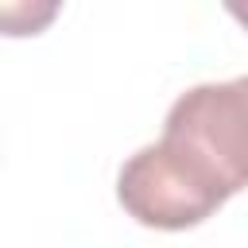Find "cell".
<instances>
[{"label":"cell","instance_id":"cell-1","mask_svg":"<svg viewBox=\"0 0 248 248\" xmlns=\"http://www.w3.org/2000/svg\"><path fill=\"white\" fill-rule=\"evenodd\" d=\"M163 143L221 202L248 186V74L186 89L163 124Z\"/></svg>","mask_w":248,"mask_h":248},{"label":"cell","instance_id":"cell-2","mask_svg":"<svg viewBox=\"0 0 248 248\" xmlns=\"http://www.w3.org/2000/svg\"><path fill=\"white\" fill-rule=\"evenodd\" d=\"M116 198L128 209V217H136L147 229H167V232L194 229L225 205L198 178H190V170L170 155L163 140L124 159L116 174Z\"/></svg>","mask_w":248,"mask_h":248},{"label":"cell","instance_id":"cell-3","mask_svg":"<svg viewBox=\"0 0 248 248\" xmlns=\"http://www.w3.org/2000/svg\"><path fill=\"white\" fill-rule=\"evenodd\" d=\"M229 12H232V16H236V19L244 23V27H248V4H240V0H232V4H229Z\"/></svg>","mask_w":248,"mask_h":248}]
</instances>
